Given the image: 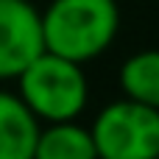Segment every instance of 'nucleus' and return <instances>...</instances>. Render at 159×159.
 Wrapping results in <instances>:
<instances>
[{
    "instance_id": "3",
    "label": "nucleus",
    "mask_w": 159,
    "mask_h": 159,
    "mask_svg": "<svg viewBox=\"0 0 159 159\" xmlns=\"http://www.w3.org/2000/svg\"><path fill=\"white\" fill-rule=\"evenodd\" d=\"M98 159H157L159 112L134 101L106 103L89 129Z\"/></svg>"
},
{
    "instance_id": "6",
    "label": "nucleus",
    "mask_w": 159,
    "mask_h": 159,
    "mask_svg": "<svg viewBox=\"0 0 159 159\" xmlns=\"http://www.w3.org/2000/svg\"><path fill=\"white\" fill-rule=\"evenodd\" d=\"M117 84L126 101L143 103L159 112V48L131 53L117 73Z\"/></svg>"
},
{
    "instance_id": "1",
    "label": "nucleus",
    "mask_w": 159,
    "mask_h": 159,
    "mask_svg": "<svg viewBox=\"0 0 159 159\" xmlns=\"http://www.w3.org/2000/svg\"><path fill=\"white\" fill-rule=\"evenodd\" d=\"M39 14L45 53L73 64L103 56L120 31L117 0H50Z\"/></svg>"
},
{
    "instance_id": "5",
    "label": "nucleus",
    "mask_w": 159,
    "mask_h": 159,
    "mask_svg": "<svg viewBox=\"0 0 159 159\" xmlns=\"http://www.w3.org/2000/svg\"><path fill=\"white\" fill-rule=\"evenodd\" d=\"M42 126L17 98V92L0 89V159H34Z\"/></svg>"
},
{
    "instance_id": "7",
    "label": "nucleus",
    "mask_w": 159,
    "mask_h": 159,
    "mask_svg": "<svg viewBox=\"0 0 159 159\" xmlns=\"http://www.w3.org/2000/svg\"><path fill=\"white\" fill-rule=\"evenodd\" d=\"M34 159H98L89 129L73 123L45 126L36 137Z\"/></svg>"
},
{
    "instance_id": "4",
    "label": "nucleus",
    "mask_w": 159,
    "mask_h": 159,
    "mask_svg": "<svg viewBox=\"0 0 159 159\" xmlns=\"http://www.w3.org/2000/svg\"><path fill=\"white\" fill-rule=\"evenodd\" d=\"M45 53L42 14L31 0H0V81H8Z\"/></svg>"
},
{
    "instance_id": "2",
    "label": "nucleus",
    "mask_w": 159,
    "mask_h": 159,
    "mask_svg": "<svg viewBox=\"0 0 159 159\" xmlns=\"http://www.w3.org/2000/svg\"><path fill=\"white\" fill-rule=\"evenodd\" d=\"M17 98L39 123H73L89 103V81L81 64L42 53L17 75Z\"/></svg>"
},
{
    "instance_id": "8",
    "label": "nucleus",
    "mask_w": 159,
    "mask_h": 159,
    "mask_svg": "<svg viewBox=\"0 0 159 159\" xmlns=\"http://www.w3.org/2000/svg\"><path fill=\"white\" fill-rule=\"evenodd\" d=\"M157 159H159V157H157Z\"/></svg>"
}]
</instances>
